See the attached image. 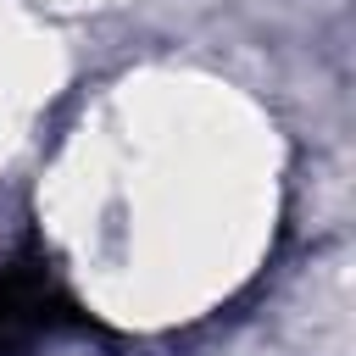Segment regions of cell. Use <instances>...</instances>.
<instances>
[{
	"instance_id": "obj_1",
	"label": "cell",
	"mask_w": 356,
	"mask_h": 356,
	"mask_svg": "<svg viewBox=\"0 0 356 356\" xmlns=\"http://www.w3.org/2000/svg\"><path fill=\"white\" fill-rule=\"evenodd\" d=\"M67 295L39 261L0 267V356H28L39 339H50L67 323Z\"/></svg>"
}]
</instances>
